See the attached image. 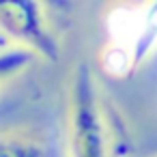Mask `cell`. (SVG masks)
Wrapping results in <instances>:
<instances>
[{
    "instance_id": "obj_1",
    "label": "cell",
    "mask_w": 157,
    "mask_h": 157,
    "mask_svg": "<svg viewBox=\"0 0 157 157\" xmlns=\"http://www.w3.org/2000/svg\"><path fill=\"white\" fill-rule=\"evenodd\" d=\"M110 35L101 67L114 78L131 75L157 48V2L118 5L105 17Z\"/></svg>"
},
{
    "instance_id": "obj_2",
    "label": "cell",
    "mask_w": 157,
    "mask_h": 157,
    "mask_svg": "<svg viewBox=\"0 0 157 157\" xmlns=\"http://www.w3.org/2000/svg\"><path fill=\"white\" fill-rule=\"evenodd\" d=\"M69 157H110L108 129L99 95L86 65H80L71 82L69 105Z\"/></svg>"
},
{
    "instance_id": "obj_3",
    "label": "cell",
    "mask_w": 157,
    "mask_h": 157,
    "mask_svg": "<svg viewBox=\"0 0 157 157\" xmlns=\"http://www.w3.org/2000/svg\"><path fill=\"white\" fill-rule=\"evenodd\" d=\"M0 30L15 48L48 60H58V41L48 26L43 5L33 0L0 2Z\"/></svg>"
},
{
    "instance_id": "obj_4",
    "label": "cell",
    "mask_w": 157,
    "mask_h": 157,
    "mask_svg": "<svg viewBox=\"0 0 157 157\" xmlns=\"http://www.w3.org/2000/svg\"><path fill=\"white\" fill-rule=\"evenodd\" d=\"M0 157H50V151L33 136L0 133Z\"/></svg>"
},
{
    "instance_id": "obj_5",
    "label": "cell",
    "mask_w": 157,
    "mask_h": 157,
    "mask_svg": "<svg viewBox=\"0 0 157 157\" xmlns=\"http://www.w3.org/2000/svg\"><path fill=\"white\" fill-rule=\"evenodd\" d=\"M35 60V54L20 50V48H9L0 52V88H2L9 80L17 78L30 63Z\"/></svg>"
}]
</instances>
